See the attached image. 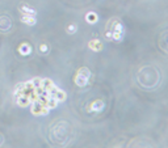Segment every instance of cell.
I'll return each mask as SVG.
<instances>
[{"label":"cell","mask_w":168,"mask_h":148,"mask_svg":"<svg viewBox=\"0 0 168 148\" xmlns=\"http://www.w3.org/2000/svg\"><path fill=\"white\" fill-rule=\"evenodd\" d=\"M112 38L116 41H121L122 39V33H117V31H112Z\"/></svg>","instance_id":"4fadbf2b"},{"label":"cell","mask_w":168,"mask_h":148,"mask_svg":"<svg viewBox=\"0 0 168 148\" xmlns=\"http://www.w3.org/2000/svg\"><path fill=\"white\" fill-rule=\"evenodd\" d=\"M18 53L21 55H29L32 53V47L28 43H21L18 46Z\"/></svg>","instance_id":"30bf717a"},{"label":"cell","mask_w":168,"mask_h":148,"mask_svg":"<svg viewBox=\"0 0 168 148\" xmlns=\"http://www.w3.org/2000/svg\"><path fill=\"white\" fill-rule=\"evenodd\" d=\"M48 50H49V47H48V45H46V43H41L40 45V51L42 54H46V53H48Z\"/></svg>","instance_id":"5bb4252c"},{"label":"cell","mask_w":168,"mask_h":148,"mask_svg":"<svg viewBox=\"0 0 168 148\" xmlns=\"http://www.w3.org/2000/svg\"><path fill=\"white\" fill-rule=\"evenodd\" d=\"M109 30L110 31H117V33H122L124 34V26L118 20H113L112 24L109 25Z\"/></svg>","instance_id":"277c9868"},{"label":"cell","mask_w":168,"mask_h":148,"mask_svg":"<svg viewBox=\"0 0 168 148\" xmlns=\"http://www.w3.org/2000/svg\"><path fill=\"white\" fill-rule=\"evenodd\" d=\"M51 96H53L54 98L58 101V102H60V101H64V100H66V93H64L63 91H60L59 88H55L54 92L51 93Z\"/></svg>","instance_id":"52a82bcc"},{"label":"cell","mask_w":168,"mask_h":148,"mask_svg":"<svg viewBox=\"0 0 168 148\" xmlns=\"http://www.w3.org/2000/svg\"><path fill=\"white\" fill-rule=\"evenodd\" d=\"M17 104H18V106L25 108V106L32 104V100L28 96H17Z\"/></svg>","instance_id":"9c48e42d"},{"label":"cell","mask_w":168,"mask_h":148,"mask_svg":"<svg viewBox=\"0 0 168 148\" xmlns=\"http://www.w3.org/2000/svg\"><path fill=\"white\" fill-rule=\"evenodd\" d=\"M86 20H87L88 24H96V22H97V15L95 12H90L86 16Z\"/></svg>","instance_id":"7c38bea8"},{"label":"cell","mask_w":168,"mask_h":148,"mask_svg":"<svg viewBox=\"0 0 168 148\" xmlns=\"http://www.w3.org/2000/svg\"><path fill=\"white\" fill-rule=\"evenodd\" d=\"M88 47H90L91 50H93V51H101L102 43L99 39H92V41H90V43H88Z\"/></svg>","instance_id":"8992f818"},{"label":"cell","mask_w":168,"mask_h":148,"mask_svg":"<svg viewBox=\"0 0 168 148\" xmlns=\"http://www.w3.org/2000/svg\"><path fill=\"white\" fill-rule=\"evenodd\" d=\"M67 31H68L70 34H74V33H75V31H76V25L71 24V25H70V26L67 28Z\"/></svg>","instance_id":"9a60e30c"},{"label":"cell","mask_w":168,"mask_h":148,"mask_svg":"<svg viewBox=\"0 0 168 148\" xmlns=\"http://www.w3.org/2000/svg\"><path fill=\"white\" fill-rule=\"evenodd\" d=\"M90 77H91L90 70L86 67H82L78 70L75 77H74V81H75V84L79 87H86V85H88V83H90Z\"/></svg>","instance_id":"6da1fadb"},{"label":"cell","mask_w":168,"mask_h":148,"mask_svg":"<svg viewBox=\"0 0 168 148\" xmlns=\"http://www.w3.org/2000/svg\"><path fill=\"white\" fill-rule=\"evenodd\" d=\"M49 110L50 109L42 102L41 100H34L33 102H32V108H30L32 114H34V115H46L49 113Z\"/></svg>","instance_id":"7a4b0ae2"},{"label":"cell","mask_w":168,"mask_h":148,"mask_svg":"<svg viewBox=\"0 0 168 148\" xmlns=\"http://www.w3.org/2000/svg\"><path fill=\"white\" fill-rule=\"evenodd\" d=\"M105 38H112V31H108V33H105Z\"/></svg>","instance_id":"2e32d148"},{"label":"cell","mask_w":168,"mask_h":148,"mask_svg":"<svg viewBox=\"0 0 168 148\" xmlns=\"http://www.w3.org/2000/svg\"><path fill=\"white\" fill-rule=\"evenodd\" d=\"M21 21L25 22L26 25H34L36 22H37L34 16H32V15H22L21 16Z\"/></svg>","instance_id":"8fae6325"},{"label":"cell","mask_w":168,"mask_h":148,"mask_svg":"<svg viewBox=\"0 0 168 148\" xmlns=\"http://www.w3.org/2000/svg\"><path fill=\"white\" fill-rule=\"evenodd\" d=\"M20 11L22 12V15H32V16L36 15V9L29 7L28 4H21V6H20Z\"/></svg>","instance_id":"ba28073f"},{"label":"cell","mask_w":168,"mask_h":148,"mask_svg":"<svg viewBox=\"0 0 168 148\" xmlns=\"http://www.w3.org/2000/svg\"><path fill=\"white\" fill-rule=\"evenodd\" d=\"M12 26V22L8 17H0V30L2 31H8Z\"/></svg>","instance_id":"3957f363"},{"label":"cell","mask_w":168,"mask_h":148,"mask_svg":"<svg viewBox=\"0 0 168 148\" xmlns=\"http://www.w3.org/2000/svg\"><path fill=\"white\" fill-rule=\"evenodd\" d=\"M104 109V102L100 100H97V101H93V102L91 104V106L88 108V110L90 112H101V110Z\"/></svg>","instance_id":"5b68a950"}]
</instances>
